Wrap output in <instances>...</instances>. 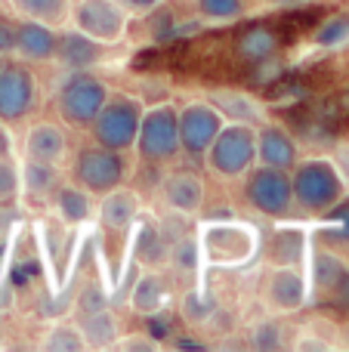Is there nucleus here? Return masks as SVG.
<instances>
[{"label": "nucleus", "instance_id": "obj_2", "mask_svg": "<svg viewBox=\"0 0 349 352\" xmlns=\"http://www.w3.org/2000/svg\"><path fill=\"white\" fill-rule=\"evenodd\" d=\"M109 96H111V87L96 72H90V68L68 72L62 78L59 90H56V115H59V121L65 127L87 130Z\"/></svg>", "mask_w": 349, "mask_h": 352}, {"label": "nucleus", "instance_id": "obj_21", "mask_svg": "<svg viewBox=\"0 0 349 352\" xmlns=\"http://www.w3.org/2000/svg\"><path fill=\"white\" fill-rule=\"evenodd\" d=\"M204 99L220 111L223 121L254 124V127H260V124L266 121L263 102H260L257 96H251L247 90H214V93H207Z\"/></svg>", "mask_w": 349, "mask_h": 352}, {"label": "nucleus", "instance_id": "obj_22", "mask_svg": "<svg viewBox=\"0 0 349 352\" xmlns=\"http://www.w3.org/2000/svg\"><path fill=\"white\" fill-rule=\"evenodd\" d=\"M80 324V334L87 340V349H115L117 340H121V318L105 306L99 312H90V316L74 318Z\"/></svg>", "mask_w": 349, "mask_h": 352}, {"label": "nucleus", "instance_id": "obj_10", "mask_svg": "<svg viewBox=\"0 0 349 352\" xmlns=\"http://www.w3.org/2000/svg\"><path fill=\"white\" fill-rule=\"evenodd\" d=\"M223 115L207 102V99H192L179 109V146L183 155L201 161L204 152L210 148V142L216 140V133L223 130Z\"/></svg>", "mask_w": 349, "mask_h": 352}, {"label": "nucleus", "instance_id": "obj_35", "mask_svg": "<svg viewBox=\"0 0 349 352\" xmlns=\"http://www.w3.org/2000/svg\"><path fill=\"white\" fill-rule=\"evenodd\" d=\"M0 53L12 56V22H6L3 16H0Z\"/></svg>", "mask_w": 349, "mask_h": 352}, {"label": "nucleus", "instance_id": "obj_30", "mask_svg": "<svg viewBox=\"0 0 349 352\" xmlns=\"http://www.w3.org/2000/svg\"><path fill=\"white\" fill-rule=\"evenodd\" d=\"M322 217H325L328 223L334 226V238H337V241H346V244H349V198H346V195L331 207V210L322 213Z\"/></svg>", "mask_w": 349, "mask_h": 352}, {"label": "nucleus", "instance_id": "obj_7", "mask_svg": "<svg viewBox=\"0 0 349 352\" xmlns=\"http://www.w3.org/2000/svg\"><path fill=\"white\" fill-rule=\"evenodd\" d=\"M245 182V201L266 219H288L294 207V188H291V170L254 164L241 176Z\"/></svg>", "mask_w": 349, "mask_h": 352}, {"label": "nucleus", "instance_id": "obj_8", "mask_svg": "<svg viewBox=\"0 0 349 352\" xmlns=\"http://www.w3.org/2000/svg\"><path fill=\"white\" fill-rule=\"evenodd\" d=\"M130 12L117 0H71L68 25L102 47H115L130 28Z\"/></svg>", "mask_w": 349, "mask_h": 352}, {"label": "nucleus", "instance_id": "obj_11", "mask_svg": "<svg viewBox=\"0 0 349 352\" xmlns=\"http://www.w3.org/2000/svg\"><path fill=\"white\" fill-rule=\"evenodd\" d=\"M56 43H59V28L47 25L41 19H12V59L28 62V65H43L56 59Z\"/></svg>", "mask_w": 349, "mask_h": 352}, {"label": "nucleus", "instance_id": "obj_26", "mask_svg": "<svg viewBox=\"0 0 349 352\" xmlns=\"http://www.w3.org/2000/svg\"><path fill=\"white\" fill-rule=\"evenodd\" d=\"M195 12L201 22L232 25L247 12V0H195Z\"/></svg>", "mask_w": 349, "mask_h": 352}, {"label": "nucleus", "instance_id": "obj_27", "mask_svg": "<svg viewBox=\"0 0 349 352\" xmlns=\"http://www.w3.org/2000/svg\"><path fill=\"white\" fill-rule=\"evenodd\" d=\"M315 47L322 50H344L349 47V12H334L315 28Z\"/></svg>", "mask_w": 349, "mask_h": 352}, {"label": "nucleus", "instance_id": "obj_38", "mask_svg": "<svg viewBox=\"0 0 349 352\" xmlns=\"http://www.w3.org/2000/svg\"><path fill=\"white\" fill-rule=\"evenodd\" d=\"M10 62H12V56H10V53H0V72H3V68L10 65Z\"/></svg>", "mask_w": 349, "mask_h": 352}, {"label": "nucleus", "instance_id": "obj_28", "mask_svg": "<svg viewBox=\"0 0 349 352\" xmlns=\"http://www.w3.org/2000/svg\"><path fill=\"white\" fill-rule=\"evenodd\" d=\"M19 198V161L16 155L0 158V204H12Z\"/></svg>", "mask_w": 349, "mask_h": 352}, {"label": "nucleus", "instance_id": "obj_3", "mask_svg": "<svg viewBox=\"0 0 349 352\" xmlns=\"http://www.w3.org/2000/svg\"><path fill=\"white\" fill-rule=\"evenodd\" d=\"M201 161L216 179H226V182L241 179L257 164V127L254 124L226 121Z\"/></svg>", "mask_w": 349, "mask_h": 352}, {"label": "nucleus", "instance_id": "obj_36", "mask_svg": "<svg viewBox=\"0 0 349 352\" xmlns=\"http://www.w3.org/2000/svg\"><path fill=\"white\" fill-rule=\"evenodd\" d=\"M12 152H16V140H12L10 127L0 124V158H3V155H12Z\"/></svg>", "mask_w": 349, "mask_h": 352}, {"label": "nucleus", "instance_id": "obj_6", "mask_svg": "<svg viewBox=\"0 0 349 352\" xmlns=\"http://www.w3.org/2000/svg\"><path fill=\"white\" fill-rule=\"evenodd\" d=\"M68 161H71V179L90 195H96V198L124 186L130 176L127 152H115V148H105L99 142L78 148Z\"/></svg>", "mask_w": 349, "mask_h": 352}, {"label": "nucleus", "instance_id": "obj_1", "mask_svg": "<svg viewBox=\"0 0 349 352\" xmlns=\"http://www.w3.org/2000/svg\"><path fill=\"white\" fill-rule=\"evenodd\" d=\"M291 188H294V207L309 217H322L346 195L331 158H300L291 167Z\"/></svg>", "mask_w": 349, "mask_h": 352}, {"label": "nucleus", "instance_id": "obj_20", "mask_svg": "<svg viewBox=\"0 0 349 352\" xmlns=\"http://www.w3.org/2000/svg\"><path fill=\"white\" fill-rule=\"evenodd\" d=\"M235 56L245 65H266L269 59H275V53L282 50V37L269 25H247L245 31H238L232 41Z\"/></svg>", "mask_w": 349, "mask_h": 352}, {"label": "nucleus", "instance_id": "obj_14", "mask_svg": "<svg viewBox=\"0 0 349 352\" xmlns=\"http://www.w3.org/2000/svg\"><path fill=\"white\" fill-rule=\"evenodd\" d=\"M204 198H207V186L195 170L179 167V170H167V176L161 179V201L167 204V210L179 217H195L204 207Z\"/></svg>", "mask_w": 349, "mask_h": 352}, {"label": "nucleus", "instance_id": "obj_23", "mask_svg": "<svg viewBox=\"0 0 349 352\" xmlns=\"http://www.w3.org/2000/svg\"><path fill=\"white\" fill-rule=\"evenodd\" d=\"M167 303V281L158 272H142L130 291V309L136 316H155Z\"/></svg>", "mask_w": 349, "mask_h": 352}, {"label": "nucleus", "instance_id": "obj_13", "mask_svg": "<svg viewBox=\"0 0 349 352\" xmlns=\"http://www.w3.org/2000/svg\"><path fill=\"white\" fill-rule=\"evenodd\" d=\"M22 155L25 158H37L47 164H68L71 158V140L62 121H34L28 124L22 136Z\"/></svg>", "mask_w": 349, "mask_h": 352}, {"label": "nucleus", "instance_id": "obj_29", "mask_svg": "<svg viewBox=\"0 0 349 352\" xmlns=\"http://www.w3.org/2000/svg\"><path fill=\"white\" fill-rule=\"evenodd\" d=\"M109 306V300H105L102 287L99 285H87L78 291V300H74V318L80 316H90V312H99Z\"/></svg>", "mask_w": 349, "mask_h": 352}, {"label": "nucleus", "instance_id": "obj_32", "mask_svg": "<svg viewBox=\"0 0 349 352\" xmlns=\"http://www.w3.org/2000/svg\"><path fill=\"white\" fill-rule=\"evenodd\" d=\"M282 331L275 328V324H260L257 331H254V346H260V349H275V346H282Z\"/></svg>", "mask_w": 349, "mask_h": 352}, {"label": "nucleus", "instance_id": "obj_18", "mask_svg": "<svg viewBox=\"0 0 349 352\" xmlns=\"http://www.w3.org/2000/svg\"><path fill=\"white\" fill-rule=\"evenodd\" d=\"M49 207H53V217L59 219L62 226H84L87 219L93 217V207H96V195H90L87 188H80L74 179H62L56 186L53 198H49Z\"/></svg>", "mask_w": 349, "mask_h": 352}, {"label": "nucleus", "instance_id": "obj_34", "mask_svg": "<svg viewBox=\"0 0 349 352\" xmlns=\"http://www.w3.org/2000/svg\"><path fill=\"white\" fill-rule=\"evenodd\" d=\"M117 3H121L130 16H148V12H155L164 0H117Z\"/></svg>", "mask_w": 349, "mask_h": 352}, {"label": "nucleus", "instance_id": "obj_37", "mask_svg": "<svg viewBox=\"0 0 349 352\" xmlns=\"http://www.w3.org/2000/svg\"><path fill=\"white\" fill-rule=\"evenodd\" d=\"M263 3H269V6H300L303 0H263Z\"/></svg>", "mask_w": 349, "mask_h": 352}, {"label": "nucleus", "instance_id": "obj_33", "mask_svg": "<svg viewBox=\"0 0 349 352\" xmlns=\"http://www.w3.org/2000/svg\"><path fill=\"white\" fill-rule=\"evenodd\" d=\"M331 161H334V167H337L340 179H344L346 192H349V142H340V146H337V148H334Z\"/></svg>", "mask_w": 349, "mask_h": 352}, {"label": "nucleus", "instance_id": "obj_16", "mask_svg": "<svg viewBox=\"0 0 349 352\" xmlns=\"http://www.w3.org/2000/svg\"><path fill=\"white\" fill-rule=\"evenodd\" d=\"M139 210H142L139 195H136L133 188H127V182H124V186L99 195L96 207H93V217H96V223L102 226L105 232H127L130 226L136 223Z\"/></svg>", "mask_w": 349, "mask_h": 352}, {"label": "nucleus", "instance_id": "obj_4", "mask_svg": "<svg viewBox=\"0 0 349 352\" xmlns=\"http://www.w3.org/2000/svg\"><path fill=\"white\" fill-rule=\"evenodd\" d=\"M133 152L142 164H152V167H167L170 161H177L179 155H183V146H179V109L177 105L158 102V105H152V109L142 111Z\"/></svg>", "mask_w": 349, "mask_h": 352}, {"label": "nucleus", "instance_id": "obj_25", "mask_svg": "<svg viewBox=\"0 0 349 352\" xmlns=\"http://www.w3.org/2000/svg\"><path fill=\"white\" fill-rule=\"evenodd\" d=\"M37 349L43 352H84L87 340L80 334L78 322H56L53 328H47L37 340Z\"/></svg>", "mask_w": 349, "mask_h": 352}, {"label": "nucleus", "instance_id": "obj_12", "mask_svg": "<svg viewBox=\"0 0 349 352\" xmlns=\"http://www.w3.org/2000/svg\"><path fill=\"white\" fill-rule=\"evenodd\" d=\"M266 303L275 312H300L309 300V278L297 263H278L266 275Z\"/></svg>", "mask_w": 349, "mask_h": 352}, {"label": "nucleus", "instance_id": "obj_15", "mask_svg": "<svg viewBox=\"0 0 349 352\" xmlns=\"http://www.w3.org/2000/svg\"><path fill=\"white\" fill-rule=\"evenodd\" d=\"M297 161H300V146H297L294 133L266 118L257 127V164L275 167V170H291Z\"/></svg>", "mask_w": 349, "mask_h": 352}, {"label": "nucleus", "instance_id": "obj_5", "mask_svg": "<svg viewBox=\"0 0 349 352\" xmlns=\"http://www.w3.org/2000/svg\"><path fill=\"white\" fill-rule=\"evenodd\" d=\"M142 111H146V105H142L136 96H130V93H111L87 130H90L93 142L130 155L136 146Z\"/></svg>", "mask_w": 349, "mask_h": 352}, {"label": "nucleus", "instance_id": "obj_17", "mask_svg": "<svg viewBox=\"0 0 349 352\" xmlns=\"http://www.w3.org/2000/svg\"><path fill=\"white\" fill-rule=\"evenodd\" d=\"M59 182H62L59 164H47V161L25 158L22 155V161H19V198L31 201V204H49Z\"/></svg>", "mask_w": 349, "mask_h": 352}, {"label": "nucleus", "instance_id": "obj_9", "mask_svg": "<svg viewBox=\"0 0 349 352\" xmlns=\"http://www.w3.org/2000/svg\"><path fill=\"white\" fill-rule=\"evenodd\" d=\"M37 105H41V80L34 68L28 62L12 59L0 72V124L12 127V124L28 121Z\"/></svg>", "mask_w": 349, "mask_h": 352}, {"label": "nucleus", "instance_id": "obj_24", "mask_svg": "<svg viewBox=\"0 0 349 352\" xmlns=\"http://www.w3.org/2000/svg\"><path fill=\"white\" fill-rule=\"evenodd\" d=\"M16 16L25 19H41L47 25H68V12H71V0H10Z\"/></svg>", "mask_w": 349, "mask_h": 352}, {"label": "nucleus", "instance_id": "obj_31", "mask_svg": "<svg viewBox=\"0 0 349 352\" xmlns=\"http://www.w3.org/2000/svg\"><path fill=\"white\" fill-rule=\"evenodd\" d=\"M115 349H124V352H155L161 349L158 340H152L148 334H121Z\"/></svg>", "mask_w": 349, "mask_h": 352}, {"label": "nucleus", "instance_id": "obj_19", "mask_svg": "<svg viewBox=\"0 0 349 352\" xmlns=\"http://www.w3.org/2000/svg\"><path fill=\"white\" fill-rule=\"evenodd\" d=\"M105 56V47L96 43L93 37L80 34L78 28H65L59 31V43H56V59L65 72H84V68H93L99 59Z\"/></svg>", "mask_w": 349, "mask_h": 352}]
</instances>
